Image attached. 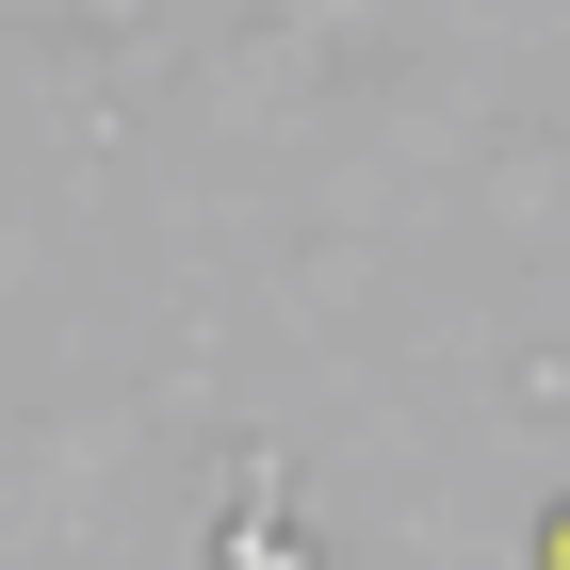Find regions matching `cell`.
<instances>
[{
	"label": "cell",
	"mask_w": 570,
	"mask_h": 570,
	"mask_svg": "<svg viewBox=\"0 0 570 570\" xmlns=\"http://www.w3.org/2000/svg\"><path fill=\"white\" fill-rule=\"evenodd\" d=\"M538 570H570V505H554V522H538Z\"/></svg>",
	"instance_id": "obj_1"
}]
</instances>
